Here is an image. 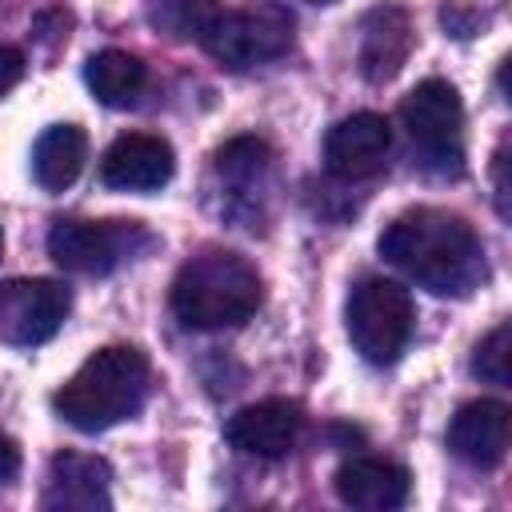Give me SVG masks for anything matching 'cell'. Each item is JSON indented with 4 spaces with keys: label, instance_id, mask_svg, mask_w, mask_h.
Returning <instances> with one entry per match:
<instances>
[{
    "label": "cell",
    "instance_id": "obj_25",
    "mask_svg": "<svg viewBox=\"0 0 512 512\" xmlns=\"http://www.w3.org/2000/svg\"><path fill=\"white\" fill-rule=\"evenodd\" d=\"M312 4H328V0H312Z\"/></svg>",
    "mask_w": 512,
    "mask_h": 512
},
{
    "label": "cell",
    "instance_id": "obj_20",
    "mask_svg": "<svg viewBox=\"0 0 512 512\" xmlns=\"http://www.w3.org/2000/svg\"><path fill=\"white\" fill-rule=\"evenodd\" d=\"M492 188H496V212L508 220L512 204H508V140H500L496 156H492Z\"/></svg>",
    "mask_w": 512,
    "mask_h": 512
},
{
    "label": "cell",
    "instance_id": "obj_21",
    "mask_svg": "<svg viewBox=\"0 0 512 512\" xmlns=\"http://www.w3.org/2000/svg\"><path fill=\"white\" fill-rule=\"evenodd\" d=\"M440 20H444V28H448L452 36H472V32H476V24H484V16H480V12L460 8V4H444Z\"/></svg>",
    "mask_w": 512,
    "mask_h": 512
},
{
    "label": "cell",
    "instance_id": "obj_15",
    "mask_svg": "<svg viewBox=\"0 0 512 512\" xmlns=\"http://www.w3.org/2000/svg\"><path fill=\"white\" fill-rule=\"evenodd\" d=\"M112 468L100 456L84 452H60L48 468V488H44V508H64V512H96L112 508L108 496Z\"/></svg>",
    "mask_w": 512,
    "mask_h": 512
},
{
    "label": "cell",
    "instance_id": "obj_6",
    "mask_svg": "<svg viewBox=\"0 0 512 512\" xmlns=\"http://www.w3.org/2000/svg\"><path fill=\"white\" fill-rule=\"evenodd\" d=\"M400 120L420 148L424 168L440 176H456L464 168V104L448 80H420L404 96Z\"/></svg>",
    "mask_w": 512,
    "mask_h": 512
},
{
    "label": "cell",
    "instance_id": "obj_9",
    "mask_svg": "<svg viewBox=\"0 0 512 512\" xmlns=\"http://www.w3.org/2000/svg\"><path fill=\"white\" fill-rule=\"evenodd\" d=\"M392 148V128L376 112H356L328 128L324 136V168L336 180H368L384 168Z\"/></svg>",
    "mask_w": 512,
    "mask_h": 512
},
{
    "label": "cell",
    "instance_id": "obj_17",
    "mask_svg": "<svg viewBox=\"0 0 512 512\" xmlns=\"http://www.w3.org/2000/svg\"><path fill=\"white\" fill-rule=\"evenodd\" d=\"M84 80H88V88H92V96H96L100 104H108V108H128V104L144 92L148 72H144V64H140L132 52L104 48V52H96V56L88 60Z\"/></svg>",
    "mask_w": 512,
    "mask_h": 512
},
{
    "label": "cell",
    "instance_id": "obj_11",
    "mask_svg": "<svg viewBox=\"0 0 512 512\" xmlns=\"http://www.w3.org/2000/svg\"><path fill=\"white\" fill-rule=\"evenodd\" d=\"M176 172V156H172V144L160 140V136H148V132H128V136H116L100 160V180L108 188H120V192H152V188H164Z\"/></svg>",
    "mask_w": 512,
    "mask_h": 512
},
{
    "label": "cell",
    "instance_id": "obj_24",
    "mask_svg": "<svg viewBox=\"0 0 512 512\" xmlns=\"http://www.w3.org/2000/svg\"><path fill=\"white\" fill-rule=\"evenodd\" d=\"M0 252H4V232H0Z\"/></svg>",
    "mask_w": 512,
    "mask_h": 512
},
{
    "label": "cell",
    "instance_id": "obj_7",
    "mask_svg": "<svg viewBox=\"0 0 512 512\" xmlns=\"http://www.w3.org/2000/svg\"><path fill=\"white\" fill-rule=\"evenodd\" d=\"M144 248H152V232L136 220H56L48 232V256L80 276H104Z\"/></svg>",
    "mask_w": 512,
    "mask_h": 512
},
{
    "label": "cell",
    "instance_id": "obj_14",
    "mask_svg": "<svg viewBox=\"0 0 512 512\" xmlns=\"http://www.w3.org/2000/svg\"><path fill=\"white\" fill-rule=\"evenodd\" d=\"M408 492V468L384 456H356L336 472V496L360 512H392L408 500Z\"/></svg>",
    "mask_w": 512,
    "mask_h": 512
},
{
    "label": "cell",
    "instance_id": "obj_4",
    "mask_svg": "<svg viewBox=\"0 0 512 512\" xmlns=\"http://www.w3.org/2000/svg\"><path fill=\"white\" fill-rule=\"evenodd\" d=\"M192 40L220 60L224 68H256L292 48V16L280 4H260V8H220L216 0L200 16Z\"/></svg>",
    "mask_w": 512,
    "mask_h": 512
},
{
    "label": "cell",
    "instance_id": "obj_1",
    "mask_svg": "<svg viewBox=\"0 0 512 512\" xmlns=\"http://www.w3.org/2000/svg\"><path fill=\"white\" fill-rule=\"evenodd\" d=\"M380 256L432 296H472L488 268L480 236L444 208H408L380 232Z\"/></svg>",
    "mask_w": 512,
    "mask_h": 512
},
{
    "label": "cell",
    "instance_id": "obj_22",
    "mask_svg": "<svg viewBox=\"0 0 512 512\" xmlns=\"http://www.w3.org/2000/svg\"><path fill=\"white\" fill-rule=\"evenodd\" d=\"M20 76H24V52L12 48V44H4V48H0V96H4L8 88H16Z\"/></svg>",
    "mask_w": 512,
    "mask_h": 512
},
{
    "label": "cell",
    "instance_id": "obj_3",
    "mask_svg": "<svg viewBox=\"0 0 512 512\" xmlns=\"http://www.w3.org/2000/svg\"><path fill=\"white\" fill-rule=\"evenodd\" d=\"M264 300V280L256 264L240 252H200L192 256L172 280V312L184 328L196 332H224L252 320Z\"/></svg>",
    "mask_w": 512,
    "mask_h": 512
},
{
    "label": "cell",
    "instance_id": "obj_19",
    "mask_svg": "<svg viewBox=\"0 0 512 512\" xmlns=\"http://www.w3.org/2000/svg\"><path fill=\"white\" fill-rule=\"evenodd\" d=\"M472 372L488 384H508L512 380V328L508 324H496L480 344H476V356H472Z\"/></svg>",
    "mask_w": 512,
    "mask_h": 512
},
{
    "label": "cell",
    "instance_id": "obj_2",
    "mask_svg": "<svg viewBox=\"0 0 512 512\" xmlns=\"http://www.w3.org/2000/svg\"><path fill=\"white\" fill-rule=\"evenodd\" d=\"M148 400V360L140 348L108 344L92 352L52 396V408L76 432H104L136 416Z\"/></svg>",
    "mask_w": 512,
    "mask_h": 512
},
{
    "label": "cell",
    "instance_id": "obj_16",
    "mask_svg": "<svg viewBox=\"0 0 512 512\" xmlns=\"http://www.w3.org/2000/svg\"><path fill=\"white\" fill-rule=\"evenodd\" d=\"M88 160V136L76 124H52L40 132L32 148V176L44 192H64L76 184L80 168Z\"/></svg>",
    "mask_w": 512,
    "mask_h": 512
},
{
    "label": "cell",
    "instance_id": "obj_8",
    "mask_svg": "<svg viewBox=\"0 0 512 512\" xmlns=\"http://www.w3.org/2000/svg\"><path fill=\"white\" fill-rule=\"evenodd\" d=\"M72 308V292L60 280H4L0 284V340L16 348H36L52 340Z\"/></svg>",
    "mask_w": 512,
    "mask_h": 512
},
{
    "label": "cell",
    "instance_id": "obj_13",
    "mask_svg": "<svg viewBox=\"0 0 512 512\" xmlns=\"http://www.w3.org/2000/svg\"><path fill=\"white\" fill-rule=\"evenodd\" d=\"M412 52V20L400 4H376L360 20V48L356 64L368 84L392 80Z\"/></svg>",
    "mask_w": 512,
    "mask_h": 512
},
{
    "label": "cell",
    "instance_id": "obj_10",
    "mask_svg": "<svg viewBox=\"0 0 512 512\" xmlns=\"http://www.w3.org/2000/svg\"><path fill=\"white\" fill-rule=\"evenodd\" d=\"M304 432V412L296 400H260L240 408L228 424H224V440L248 456L260 460H280L296 448Z\"/></svg>",
    "mask_w": 512,
    "mask_h": 512
},
{
    "label": "cell",
    "instance_id": "obj_5",
    "mask_svg": "<svg viewBox=\"0 0 512 512\" xmlns=\"http://www.w3.org/2000/svg\"><path fill=\"white\" fill-rule=\"evenodd\" d=\"M412 296L408 288H400L396 280L384 276H368L352 288L348 308H344V328L352 348L368 360V364H392L400 360V352L408 348L412 336Z\"/></svg>",
    "mask_w": 512,
    "mask_h": 512
},
{
    "label": "cell",
    "instance_id": "obj_23",
    "mask_svg": "<svg viewBox=\"0 0 512 512\" xmlns=\"http://www.w3.org/2000/svg\"><path fill=\"white\" fill-rule=\"evenodd\" d=\"M16 468H20V448H16V440H12V436H4V432H0V480L16 476Z\"/></svg>",
    "mask_w": 512,
    "mask_h": 512
},
{
    "label": "cell",
    "instance_id": "obj_18",
    "mask_svg": "<svg viewBox=\"0 0 512 512\" xmlns=\"http://www.w3.org/2000/svg\"><path fill=\"white\" fill-rule=\"evenodd\" d=\"M216 172L228 188L256 192V188H264V180L272 172V148L256 136H236L216 152Z\"/></svg>",
    "mask_w": 512,
    "mask_h": 512
},
{
    "label": "cell",
    "instance_id": "obj_12",
    "mask_svg": "<svg viewBox=\"0 0 512 512\" xmlns=\"http://www.w3.org/2000/svg\"><path fill=\"white\" fill-rule=\"evenodd\" d=\"M512 412L500 400H468L456 408L448 424V448L456 460L472 468H496L508 452Z\"/></svg>",
    "mask_w": 512,
    "mask_h": 512
}]
</instances>
